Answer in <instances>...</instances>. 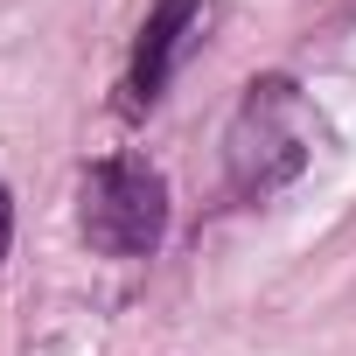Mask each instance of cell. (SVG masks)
Masks as SVG:
<instances>
[{
    "label": "cell",
    "instance_id": "obj_1",
    "mask_svg": "<svg viewBox=\"0 0 356 356\" xmlns=\"http://www.w3.org/2000/svg\"><path fill=\"white\" fill-rule=\"evenodd\" d=\"M168 231V182L147 161H105L84 175V238L98 252H154Z\"/></svg>",
    "mask_w": 356,
    "mask_h": 356
},
{
    "label": "cell",
    "instance_id": "obj_2",
    "mask_svg": "<svg viewBox=\"0 0 356 356\" xmlns=\"http://www.w3.org/2000/svg\"><path fill=\"white\" fill-rule=\"evenodd\" d=\"M293 112H300L293 105V84H252L245 119L231 133V168H238L245 189H266V182H280V175H293L307 161V133L300 126L280 133V119H293Z\"/></svg>",
    "mask_w": 356,
    "mask_h": 356
},
{
    "label": "cell",
    "instance_id": "obj_3",
    "mask_svg": "<svg viewBox=\"0 0 356 356\" xmlns=\"http://www.w3.org/2000/svg\"><path fill=\"white\" fill-rule=\"evenodd\" d=\"M196 15H203V0H161V8L147 15L140 49H133V91L140 98H154L168 84V63H175V49H182V35L196 29Z\"/></svg>",
    "mask_w": 356,
    "mask_h": 356
},
{
    "label": "cell",
    "instance_id": "obj_4",
    "mask_svg": "<svg viewBox=\"0 0 356 356\" xmlns=\"http://www.w3.org/2000/svg\"><path fill=\"white\" fill-rule=\"evenodd\" d=\"M8 238H15V203H8V189H0V259H8Z\"/></svg>",
    "mask_w": 356,
    "mask_h": 356
}]
</instances>
